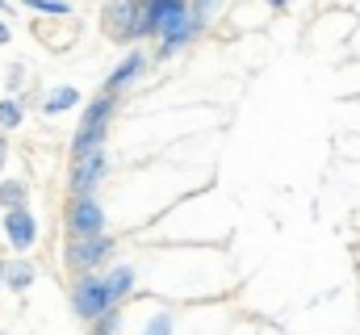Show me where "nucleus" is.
<instances>
[{"instance_id":"obj_1","label":"nucleus","mask_w":360,"mask_h":335,"mask_svg":"<svg viewBox=\"0 0 360 335\" xmlns=\"http://www.w3.org/2000/svg\"><path fill=\"white\" fill-rule=\"evenodd\" d=\"M113 113H117V92L101 88L89 105H84V113H80V130H76V139H72V160H76V156H89L96 147H105L109 126H113Z\"/></svg>"},{"instance_id":"obj_2","label":"nucleus","mask_w":360,"mask_h":335,"mask_svg":"<svg viewBox=\"0 0 360 335\" xmlns=\"http://www.w3.org/2000/svg\"><path fill=\"white\" fill-rule=\"evenodd\" d=\"M63 227L72 239H96L105 235V210L92 193H72L68 210H63Z\"/></svg>"},{"instance_id":"obj_3","label":"nucleus","mask_w":360,"mask_h":335,"mask_svg":"<svg viewBox=\"0 0 360 335\" xmlns=\"http://www.w3.org/2000/svg\"><path fill=\"white\" fill-rule=\"evenodd\" d=\"M72 310L84 323H96L105 310H113V298L105 289V272H80L76 277V285H72Z\"/></svg>"},{"instance_id":"obj_4","label":"nucleus","mask_w":360,"mask_h":335,"mask_svg":"<svg viewBox=\"0 0 360 335\" xmlns=\"http://www.w3.org/2000/svg\"><path fill=\"white\" fill-rule=\"evenodd\" d=\"M139 17H143V0H105L101 30L109 42H139Z\"/></svg>"},{"instance_id":"obj_5","label":"nucleus","mask_w":360,"mask_h":335,"mask_svg":"<svg viewBox=\"0 0 360 335\" xmlns=\"http://www.w3.org/2000/svg\"><path fill=\"white\" fill-rule=\"evenodd\" d=\"M117 251V239L113 235H96V239H68L63 248V264L80 277V272H96L105 260H113Z\"/></svg>"},{"instance_id":"obj_6","label":"nucleus","mask_w":360,"mask_h":335,"mask_svg":"<svg viewBox=\"0 0 360 335\" xmlns=\"http://www.w3.org/2000/svg\"><path fill=\"white\" fill-rule=\"evenodd\" d=\"M105 176H109V156H105V147H96L89 156H76V160H72L68 189H72V193H96V189L105 184Z\"/></svg>"},{"instance_id":"obj_7","label":"nucleus","mask_w":360,"mask_h":335,"mask_svg":"<svg viewBox=\"0 0 360 335\" xmlns=\"http://www.w3.org/2000/svg\"><path fill=\"white\" fill-rule=\"evenodd\" d=\"M4 239H8V248L13 251L34 248V244H38V218H34L25 206L4 210Z\"/></svg>"},{"instance_id":"obj_8","label":"nucleus","mask_w":360,"mask_h":335,"mask_svg":"<svg viewBox=\"0 0 360 335\" xmlns=\"http://www.w3.org/2000/svg\"><path fill=\"white\" fill-rule=\"evenodd\" d=\"M147 68H151L147 51H130V55H126V59H122V63H117V68H113V72L105 76V88H109V92H122L126 84H134V80H139V76H143Z\"/></svg>"},{"instance_id":"obj_9","label":"nucleus","mask_w":360,"mask_h":335,"mask_svg":"<svg viewBox=\"0 0 360 335\" xmlns=\"http://www.w3.org/2000/svg\"><path fill=\"white\" fill-rule=\"evenodd\" d=\"M76 105H80V88H72V84L46 88V92H42V101H38V109H42L46 118H55V113H68V109H76Z\"/></svg>"},{"instance_id":"obj_10","label":"nucleus","mask_w":360,"mask_h":335,"mask_svg":"<svg viewBox=\"0 0 360 335\" xmlns=\"http://www.w3.org/2000/svg\"><path fill=\"white\" fill-rule=\"evenodd\" d=\"M105 289H109L113 306H122V302L130 298V289H134V268H130V264H113V268L105 272Z\"/></svg>"},{"instance_id":"obj_11","label":"nucleus","mask_w":360,"mask_h":335,"mask_svg":"<svg viewBox=\"0 0 360 335\" xmlns=\"http://www.w3.org/2000/svg\"><path fill=\"white\" fill-rule=\"evenodd\" d=\"M34 277H38V268H34L30 260H13V264H8V281H4V285H8L13 293H25V289L34 285Z\"/></svg>"},{"instance_id":"obj_12","label":"nucleus","mask_w":360,"mask_h":335,"mask_svg":"<svg viewBox=\"0 0 360 335\" xmlns=\"http://www.w3.org/2000/svg\"><path fill=\"white\" fill-rule=\"evenodd\" d=\"M21 118H25V101H21V96L0 101V130H4V134H8V130H17V126H21Z\"/></svg>"},{"instance_id":"obj_13","label":"nucleus","mask_w":360,"mask_h":335,"mask_svg":"<svg viewBox=\"0 0 360 335\" xmlns=\"http://www.w3.org/2000/svg\"><path fill=\"white\" fill-rule=\"evenodd\" d=\"M0 206H4V210L25 206V180H4V184H0Z\"/></svg>"},{"instance_id":"obj_14","label":"nucleus","mask_w":360,"mask_h":335,"mask_svg":"<svg viewBox=\"0 0 360 335\" xmlns=\"http://www.w3.org/2000/svg\"><path fill=\"white\" fill-rule=\"evenodd\" d=\"M172 327H176V315L172 310H155L151 323L143 327V335H172Z\"/></svg>"},{"instance_id":"obj_15","label":"nucleus","mask_w":360,"mask_h":335,"mask_svg":"<svg viewBox=\"0 0 360 335\" xmlns=\"http://www.w3.org/2000/svg\"><path fill=\"white\" fill-rule=\"evenodd\" d=\"M21 4L34 8V13H51V17H68V13H72L68 0H21Z\"/></svg>"},{"instance_id":"obj_16","label":"nucleus","mask_w":360,"mask_h":335,"mask_svg":"<svg viewBox=\"0 0 360 335\" xmlns=\"http://www.w3.org/2000/svg\"><path fill=\"white\" fill-rule=\"evenodd\" d=\"M222 8V0H193V17L201 21V25H210V17Z\"/></svg>"},{"instance_id":"obj_17","label":"nucleus","mask_w":360,"mask_h":335,"mask_svg":"<svg viewBox=\"0 0 360 335\" xmlns=\"http://www.w3.org/2000/svg\"><path fill=\"white\" fill-rule=\"evenodd\" d=\"M4 84H8V92H21V88H25V63H13L8 76H4Z\"/></svg>"},{"instance_id":"obj_18","label":"nucleus","mask_w":360,"mask_h":335,"mask_svg":"<svg viewBox=\"0 0 360 335\" xmlns=\"http://www.w3.org/2000/svg\"><path fill=\"white\" fill-rule=\"evenodd\" d=\"M8 38H13V30H8V25H4V17H0V46H4Z\"/></svg>"},{"instance_id":"obj_19","label":"nucleus","mask_w":360,"mask_h":335,"mask_svg":"<svg viewBox=\"0 0 360 335\" xmlns=\"http://www.w3.org/2000/svg\"><path fill=\"white\" fill-rule=\"evenodd\" d=\"M4 160H8V143H4V130H0V168H4Z\"/></svg>"},{"instance_id":"obj_20","label":"nucleus","mask_w":360,"mask_h":335,"mask_svg":"<svg viewBox=\"0 0 360 335\" xmlns=\"http://www.w3.org/2000/svg\"><path fill=\"white\" fill-rule=\"evenodd\" d=\"M272 8H285V4H289V0H269Z\"/></svg>"},{"instance_id":"obj_21","label":"nucleus","mask_w":360,"mask_h":335,"mask_svg":"<svg viewBox=\"0 0 360 335\" xmlns=\"http://www.w3.org/2000/svg\"><path fill=\"white\" fill-rule=\"evenodd\" d=\"M0 13H8V0H0Z\"/></svg>"}]
</instances>
